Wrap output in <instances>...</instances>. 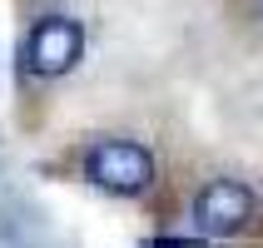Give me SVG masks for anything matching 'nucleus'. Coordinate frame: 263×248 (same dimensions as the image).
<instances>
[{"instance_id": "2", "label": "nucleus", "mask_w": 263, "mask_h": 248, "mask_svg": "<svg viewBox=\"0 0 263 248\" xmlns=\"http://www.w3.org/2000/svg\"><path fill=\"white\" fill-rule=\"evenodd\" d=\"M80 55H85V30H80V20H70V15H45V20L30 25L25 65L35 74H45V80L70 74L74 65H80Z\"/></svg>"}, {"instance_id": "4", "label": "nucleus", "mask_w": 263, "mask_h": 248, "mask_svg": "<svg viewBox=\"0 0 263 248\" xmlns=\"http://www.w3.org/2000/svg\"><path fill=\"white\" fill-rule=\"evenodd\" d=\"M258 5H263V0H258Z\"/></svg>"}, {"instance_id": "3", "label": "nucleus", "mask_w": 263, "mask_h": 248, "mask_svg": "<svg viewBox=\"0 0 263 248\" xmlns=\"http://www.w3.org/2000/svg\"><path fill=\"white\" fill-rule=\"evenodd\" d=\"M253 219V194L238 179H214L194 194V228L204 238H229Z\"/></svg>"}, {"instance_id": "1", "label": "nucleus", "mask_w": 263, "mask_h": 248, "mask_svg": "<svg viewBox=\"0 0 263 248\" xmlns=\"http://www.w3.org/2000/svg\"><path fill=\"white\" fill-rule=\"evenodd\" d=\"M85 179L104 194L134 199L154 184V154L144 144H129V139H100L85 154Z\"/></svg>"}]
</instances>
